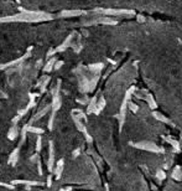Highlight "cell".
Segmentation results:
<instances>
[{"label": "cell", "instance_id": "obj_3", "mask_svg": "<svg viewBox=\"0 0 182 191\" xmlns=\"http://www.w3.org/2000/svg\"><path fill=\"white\" fill-rule=\"evenodd\" d=\"M156 178H157L159 180H165V179H166V173H165L164 170H160V169H159V170L156 171Z\"/></svg>", "mask_w": 182, "mask_h": 191}, {"label": "cell", "instance_id": "obj_4", "mask_svg": "<svg viewBox=\"0 0 182 191\" xmlns=\"http://www.w3.org/2000/svg\"><path fill=\"white\" fill-rule=\"evenodd\" d=\"M129 106H130V109H133V112H138V107H136V104H134V103H130Z\"/></svg>", "mask_w": 182, "mask_h": 191}, {"label": "cell", "instance_id": "obj_1", "mask_svg": "<svg viewBox=\"0 0 182 191\" xmlns=\"http://www.w3.org/2000/svg\"><path fill=\"white\" fill-rule=\"evenodd\" d=\"M135 148L141 149V150H146V152H152V153H164V149L159 145H156L155 143L151 142H140V143H135L134 144Z\"/></svg>", "mask_w": 182, "mask_h": 191}, {"label": "cell", "instance_id": "obj_2", "mask_svg": "<svg viewBox=\"0 0 182 191\" xmlns=\"http://www.w3.org/2000/svg\"><path fill=\"white\" fill-rule=\"evenodd\" d=\"M172 178L177 181H180L182 179V170L180 166H175V169L172 170Z\"/></svg>", "mask_w": 182, "mask_h": 191}]
</instances>
